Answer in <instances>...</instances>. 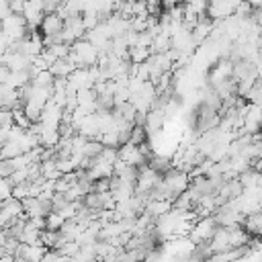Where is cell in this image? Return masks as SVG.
<instances>
[{
    "label": "cell",
    "mask_w": 262,
    "mask_h": 262,
    "mask_svg": "<svg viewBox=\"0 0 262 262\" xmlns=\"http://www.w3.org/2000/svg\"><path fill=\"white\" fill-rule=\"evenodd\" d=\"M244 229H246L250 235L260 237V235H262V211L248 213L246 219H244Z\"/></svg>",
    "instance_id": "cell-1"
},
{
    "label": "cell",
    "mask_w": 262,
    "mask_h": 262,
    "mask_svg": "<svg viewBox=\"0 0 262 262\" xmlns=\"http://www.w3.org/2000/svg\"><path fill=\"white\" fill-rule=\"evenodd\" d=\"M252 16H254V18H256V20H260V23H262V6H260V8H256V10H254V14H252Z\"/></svg>",
    "instance_id": "cell-2"
},
{
    "label": "cell",
    "mask_w": 262,
    "mask_h": 262,
    "mask_svg": "<svg viewBox=\"0 0 262 262\" xmlns=\"http://www.w3.org/2000/svg\"><path fill=\"white\" fill-rule=\"evenodd\" d=\"M246 2H250L254 8H260L262 6V0H246Z\"/></svg>",
    "instance_id": "cell-3"
},
{
    "label": "cell",
    "mask_w": 262,
    "mask_h": 262,
    "mask_svg": "<svg viewBox=\"0 0 262 262\" xmlns=\"http://www.w3.org/2000/svg\"><path fill=\"white\" fill-rule=\"evenodd\" d=\"M260 39H262V37H260Z\"/></svg>",
    "instance_id": "cell-4"
}]
</instances>
